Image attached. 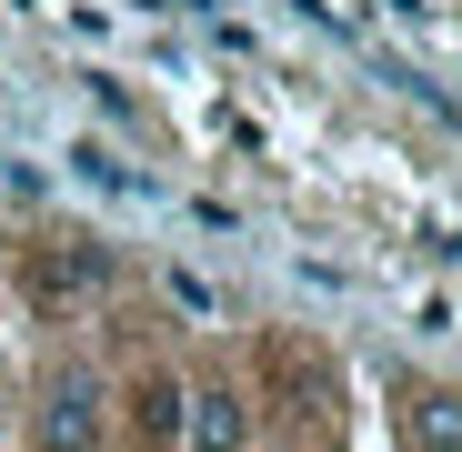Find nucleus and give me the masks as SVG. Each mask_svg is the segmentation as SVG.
Returning a JSON list of instances; mask_svg holds the SVG:
<instances>
[{"mask_svg":"<svg viewBox=\"0 0 462 452\" xmlns=\"http://www.w3.org/2000/svg\"><path fill=\"white\" fill-rule=\"evenodd\" d=\"M41 452H101V383L81 362H60L51 383H41V412H31Z\"/></svg>","mask_w":462,"mask_h":452,"instance_id":"nucleus-1","label":"nucleus"},{"mask_svg":"<svg viewBox=\"0 0 462 452\" xmlns=\"http://www.w3.org/2000/svg\"><path fill=\"white\" fill-rule=\"evenodd\" d=\"M242 432H252L242 392H191V402H181V442H191V452H242Z\"/></svg>","mask_w":462,"mask_h":452,"instance_id":"nucleus-2","label":"nucleus"},{"mask_svg":"<svg viewBox=\"0 0 462 452\" xmlns=\"http://www.w3.org/2000/svg\"><path fill=\"white\" fill-rule=\"evenodd\" d=\"M402 432H412V452H462V392L452 383H422L402 402Z\"/></svg>","mask_w":462,"mask_h":452,"instance_id":"nucleus-3","label":"nucleus"},{"mask_svg":"<svg viewBox=\"0 0 462 452\" xmlns=\"http://www.w3.org/2000/svg\"><path fill=\"white\" fill-rule=\"evenodd\" d=\"M181 402H191V383H171V372H151V383H141V442H181Z\"/></svg>","mask_w":462,"mask_h":452,"instance_id":"nucleus-4","label":"nucleus"},{"mask_svg":"<svg viewBox=\"0 0 462 452\" xmlns=\"http://www.w3.org/2000/svg\"><path fill=\"white\" fill-rule=\"evenodd\" d=\"M70 171H81L91 191H121V201H151V181H141L131 161H111V151H101V141H70Z\"/></svg>","mask_w":462,"mask_h":452,"instance_id":"nucleus-5","label":"nucleus"},{"mask_svg":"<svg viewBox=\"0 0 462 452\" xmlns=\"http://www.w3.org/2000/svg\"><path fill=\"white\" fill-rule=\"evenodd\" d=\"M151 11H191V0H151Z\"/></svg>","mask_w":462,"mask_h":452,"instance_id":"nucleus-6","label":"nucleus"}]
</instances>
